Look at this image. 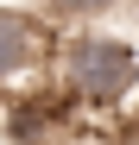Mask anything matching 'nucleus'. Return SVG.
Instances as JSON below:
<instances>
[{
  "instance_id": "nucleus-1",
  "label": "nucleus",
  "mask_w": 139,
  "mask_h": 145,
  "mask_svg": "<svg viewBox=\"0 0 139 145\" xmlns=\"http://www.w3.org/2000/svg\"><path fill=\"white\" fill-rule=\"evenodd\" d=\"M51 76L63 88V101L127 107L139 95V44L101 25H70L63 38H51Z\"/></svg>"
},
{
  "instance_id": "nucleus-2",
  "label": "nucleus",
  "mask_w": 139,
  "mask_h": 145,
  "mask_svg": "<svg viewBox=\"0 0 139 145\" xmlns=\"http://www.w3.org/2000/svg\"><path fill=\"white\" fill-rule=\"evenodd\" d=\"M38 63H51V32H44L32 13L0 7V82L38 76Z\"/></svg>"
},
{
  "instance_id": "nucleus-3",
  "label": "nucleus",
  "mask_w": 139,
  "mask_h": 145,
  "mask_svg": "<svg viewBox=\"0 0 139 145\" xmlns=\"http://www.w3.org/2000/svg\"><path fill=\"white\" fill-rule=\"evenodd\" d=\"M120 0H51V13L57 19H70V25H89V19H101V13H114Z\"/></svg>"
}]
</instances>
